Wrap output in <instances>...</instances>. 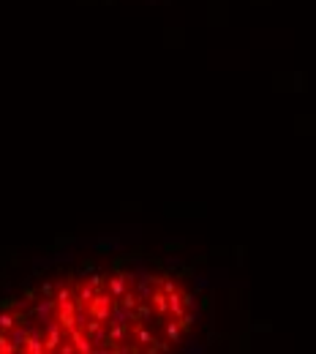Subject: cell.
<instances>
[{
  "label": "cell",
  "mask_w": 316,
  "mask_h": 354,
  "mask_svg": "<svg viewBox=\"0 0 316 354\" xmlns=\"http://www.w3.org/2000/svg\"><path fill=\"white\" fill-rule=\"evenodd\" d=\"M129 283H131L129 275H109V278H106V289L112 292L115 300H120V297L129 292Z\"/></svg>",
  "instance_id": "cell-1"
},
{
  "label": "cell",
  "mask_w": 316,
  "mask_h": 354,
  "mask_svg": "<svg viewBox=\"0 0 316 354\" xmlns=\"http://www.w3.org/2000/svg\"><path fill=\"white\" fill-rule=\"evenodd\" d=\"M14 327H17V313L14 310H3L0 313V330L3 333H11Z\"/></svg>",
  "instance_id": "cell-2"
},
{
  "label": "cell",
  "mask_w": 316,
  "mask_h": 354,
  "mask_svg": "<svg viewBox=\"0 0 316 354\" xmlns=\"http://www.w3.org/2000/svg\"><path fill=\"white\" fill-rule=\"evenodd\" d=\"M0 354H19L17 344L11 341V335H8V333H3V330H0Z\"/></svg>",
  "instance_id": "cell-3"
}]
</instances>
